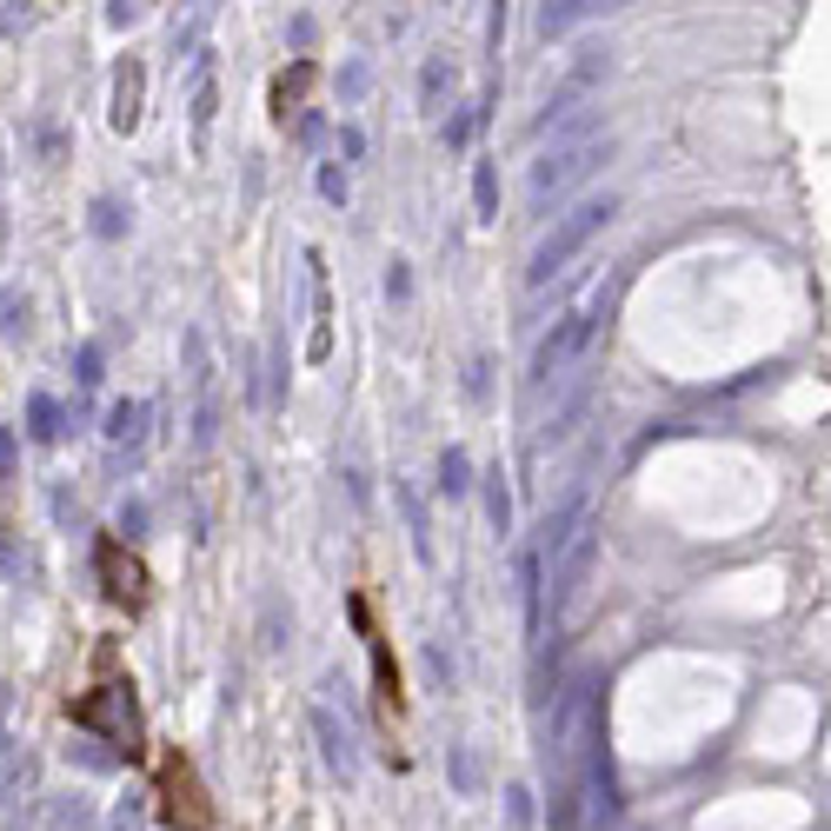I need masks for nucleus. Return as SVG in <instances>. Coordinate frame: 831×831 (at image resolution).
<instances>
[{
	"label": "nucleus",
	"instance_id": "1",
	"mask_svg": "<svg viewBox=\"0 0 831 831\" xmlns=\"http://www.w3.org/2000/svg\"><path fill=\"white\" fill-rule=\"evenodd\" d=\"M73 725L80 731H101V745H114V759H140L147 745H140V699H133V679H107L94 692H80L73 705Z\"/></svg>",
	"mask_w": 831,
	"mask_h": 831
},
{
	"label": "nucleus",
	"instance_id": "2",
	"mask_svg": "<svg viewBox=\"0 0 831 831\" xmlns=\"http://www.w3.org/2000/svg\"><path fill=\"white\" fill-rule=\"evenodd\" d=\"M619 213V200L606 194V200H578L572 213H559L552 220V233L532 246V260H526V280L532 286H546V280H559L578 254H586V246H593V233H606V220Z\"/></svg>",
	"mask_w": 831,
	"mask_h": 831
},
{
	"label": "nucleus",
	"instance_id": "3",
	"mask_svg": "<svg viewBox=\"0 0 831 831\" xmlns=\"http://www.w3.org/2000/svg\"><path fill=\"white\" fill-rule=\"evenodd\" d=\"M160 818L174 831H213V805H207V785H200L187 752L160 759Z\"/></svg>",
	"mask_w": 831,
	"mask_h": 831
},
{
	"label": "nucleus",
	"instance_id": "4",
	"mask_svg": "<svg viewBox=\"0 0 831 831\" xmlns=\"http://www.w3.org/2000/svg\"><path fill=\"white\" fill-rule=\"evenodd\" d=\"M599 313H606V293L593 300V306H572L546 340H539V353H532V386H552L578 353H586V340H593V326H599Z\"/></svg>",
	"mask_w": 831,
	"mask_h": 831
},
{
	"label": "nucleus",
	"instance_id": "5",
	"mask_svg": "<svg viewBox=\"0 0 831 831\" xmlns=\"http://www.w3.org/2000/svg\"><path fill=\"white\" fill-rule=\"evenodd\" d=\"M94 572H101L107 606H120V612H147V599H153V572L140 565V552H127L120 539H101V546H94Z\"/></svg>",
	"mask_w": 831,
	"mask_h": 831
},
{
	"label": "nucleus",
	"instance_id": "6",
	"mask_svg": "<svg viewBox=\"0 0 831 831\" xmlns=\"http://www.w3.org/2000/svg\"><path fill=\"white\" fill-rule=\"evenodd\" d=\"M612 153V140H599V133H586V140H565V147H552L539 166H532V194L539 200H552V194H565L572 180H586L593 166Z\"/></svg>",
	"mask_w": 831,
	"mask_h": 831
},
{
	"label": "nucleus",
	"instance_id": "7",
	"mask_svg": "<svg viewBox=\"0 0 831 831\" xmlns=\"http://www.w3.org/2000/svg\"><path fill=\"white\" fill-rule=\"evenodd\" d=\"M347 612H353V625H360V639H366V652H373V692H379V718H399V712H406V692H399L393 645H386V632L373 625V606H366L360 593L347 599Z\"/></svg>",
	"mask_w": 831,
	"mask_h": 831
},
{
	"label": "nucleus",
	"instance_id": "8",
	"mask_svg": "<svg viewBox=\"0 0 831 831\" xmlns=\"http://www.w3.org/2000/svg\"><path fill=\"white\" fill-rule=\"evenodd\" d=\"M599 80H606V54H586V60H578V67L559 80V87L546 94V114L532 120V133H552V127H565V120L578 114V101H586V94L599 87Z\"/></svg>",
	"mask_w": 831,
	"mask_h": 831
},
{
	"label": "nucleus",
	"instance_id": "9",
	"mask_svg": "<svg viewBox=\"0 0 831 831\" xmlns=\"http://www.w3.org/2000/svg\"><path fill=\"white\" fill-rule=\"evenodd\" d=\"M593 559H599V539H593V526H578V532L565 539V552H559V578H552V606H572V599H578V586H586V572H593Z\"/></svg>",
	"mask_w": 831,
	"mask_h": 831
},
{
	"label": "nucleus",
	"instance_id": "10",
	"mask_svg": "<svg viewBox=\"0 0 831 831\" xmlns=\"http://www.w3.org/2000/svg\"><path fill=\"white\" fill-rule=\"evenodd\" d=\"M313 87H319V67H313V60H293V67H286V73L273 80V94H267V107H273V120L286 127V120H293V114L306 107V94H313Z\"/></svg>",
	"mask_w": 831,
	"mask_h": 831
},
{
	"label": "nucleus",
	"instance_id": "11",
	"mask_svg": "<svg viewBox=\"0 0 831 831\" xmlns=\"http://www.w3.org/2000/svg\"><path fill=\"white\" fill-rule=\"evenodd\" d=\"M599 8H619V0H546V8H539V34L546 40H565L578 21H593Z\"/></svg>",
	"mask_w": 831,
	"mask_h": 831
},
{
	"label": "nucleus",
	"instance_id": "12",
	"mask_svg": "<svg viewBox=\"0 0 831 831\" xmlns=\"http://www.w3.org/2000/svg\"><path fill=\"white\" fill-rule=\"evenodd\" d=\"M140 87H147V67H140V60H127V67H120V80H114V127H120V133H133V127H140Z\"/></svg>",
	"mask_w": 831,
	"mask_h": 831
},
{
	"label": "nucleus",
	"instance_id": "13",
	"mask_svg": "<svg viewBox=\"0 0 831 831\" xmlns=\"http://www.w3.org/2000/svg\"><path fill=\"white\" fill-rule=\"evenodd\" d=\"M578 526H586V492H572L559 513H546V546H539V552H552V559H559V552H565V539H572Z\"/></svg>",
	"mask_w": 831,
	"mask_h": 831
},
{
	"label": "nucleus",
	"instance_id": "14",
	"mask_svg": "<svg viewBox=\"0 0 831 831\" xmlns=\"http://www.w3.org/2000/svg\"><path fill=\"white\" fill-rule=\"evenodd\" d=\"M485 519H492L499 539L513 532V492H506V472H485Z\"/></svg>",
	"mask_w": 831,
	"mask_h": 831
},
{
	"label": "nucleus",
	"instance_id": "15",
	"mask_svg": "<svg viewBox=\"0 0 831 831\" xmlns=\"http://www.w3.org/2000/svg\"><path fill=\"white\" fill-rule=\"evenodd\" d=\"M313 731L326 738V759H332V772H347V779H353V738H347L340 725H332L326 712H313Z\"/></svg>",
	"mask_w": 831,
	"mask_h": 831
},
{
	"label": "nucleus",
	"instance_id": "16",
	"mask_svg": "<svg viewBox=\"0 0 831 831\" xmlns=\"http://www.w3.org/2000/svg\"><path fill=\"white\" fill-rule=\"evenodd\" d=\"M27 433L34 440H60V399H47V393L27 399Z\"/></svg>",
	"mask_w": 831,
	"mask_h": 831
},
{
	"label": "nucleus",
	"instance_id": "17",
	"mask_svg": "<svg viewBox=\"0 0 831 831\" xmlns=\"http://www.w3.org/2000/svg\"><path fill=\"white\" fill-rule=\"evenodd\" d=\"M472 200H479V220H492V213H499V174H492V160H479V166H472Z\"/></svg>",
	"mask_w": 831,
	"mask_h": 831
},
{
	"label": "nucleus",
	"instance_id": "18",
	"mask_svg": "<svg viewBox=\"0 0 831 831\" xmlns=\"http://www.w3.org/2000/svg\"><path fill=\"white\" fill-rule=\"evenodd\" d=\"M440 485H446V492H466V485H472V459H466L459 446H446V459H440Z\"/></svg>",
	"mask_w": 831,
	"mask_h": 831
},
{
	"label": "nucleus",
	"instance_id": "19",
	"mask_svg": "<svg viewBox=\"0 0 831 831\" xmlns=\"http://www.w3.org/2000/svg\"><path fill=\"white\" fill-rule=\"evenodd\" d=\"M140 420H147V406H133V399H120V406L107 412V433H114V440H133V433H140Z\"/></svg>",
	"mask_w": 831,
	"mask_h": 831
},
{
	"label": "nucleus",
	"instance_id": "20",
	"mask_svg": "<svg viewBox=\"0 0 831 831\" xmlns=\"http://www.w3.org/2000/svg\"><path fill=\"white\" fill-rule=\"evenodd\" d=\"M453 785H459V792H479V765H472V752H453Z\"/></svg>",
	"mask_w": 831,
	"mask_h": 831
},
{
	"label": "nucleus",
	"instance_id": "21",
	"mask_svg": "<svg viewBox=\"0 0 831 831\" xmlns=\"http://www.w3.org/2000/svg\"><path fill=\"white\" fill-rule=\"evenodd\" d=\"M506 818H513V824H532V792H526V785L506 792Z\"/></svg>",
	"mask_w": 831,
	"mask_h": 831
},
{
	"label": "nucleus",
	"instance_id": "22",
	"mask_svg": "<svg viewBox=\"0 0 831 831\" xmlns=\"http://www.w3.org/2000/svg\"><path fill=\"white\" fill-rule=\"evenodd\" d=\"M319 194L326 200H347V174H340V166H326V174H319Z\"/></svg>",
	"mask_w": 831,
	"mask_h": 831
},
{
	"label": "nucleus",
	"instance_id": "23",
	"mask_svg": "<svg viewBox=\"0 0 831 831\" xmlns=\"http://www.w3.org/2000/svg\"><path fill=\"white\" fill-rule=\"evenodd\" d=\"M101 379V347H80V386Z\"/></svg>",
	"mask_w": 831,
	"mask_h": 831
},
{
	"label": "nucleus",
	"instance_id": "24",
	"mask_svg": "<svg viewBox=\"0 0 831 831\" xmlns=\"http://www.w3.org/2000/svg\"><path fill=\"white\" fill-rule=\"evenodd\" d=\"M499 34H506V0H492V27H485V40H492V54H499Z\"/></svg>",
	"mask_w": 831,
	"mask_h": 831
},
{
	"label": "nucleus",
	"instance_id": "25",
	"mask_svg": "<svg viewBox=\"0 0 831 831\" xmlns=\"http://www.w3.org/2000/svg\"><path fill=\"white\" fill-rule=\"evenodd\" d=\"M8 466H14V433L0 426V479H8Z\"/></svg>",
	"mask_w": 831,
	"mask_h": 831
},
{
	"label": "nucleus",
	"instance_id": "26",
	"mask_svg": "<svg viewBox=\"0 0 831 831\" xmlns=\"http://www.w3.org/2000/svg\"><path fill=\"white\" fill-rule=\"evenodd\" d=\"M0 246H8V220H0Z\"/></svg>",
	"mask_w": 831,
	"mask_h": 831
}]
</instances>
